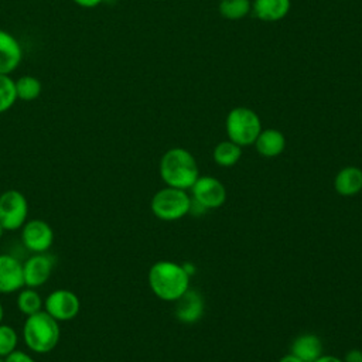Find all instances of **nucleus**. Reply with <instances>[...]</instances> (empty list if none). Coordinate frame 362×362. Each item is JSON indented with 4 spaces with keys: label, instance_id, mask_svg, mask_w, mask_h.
<instances>
[{
    "label": "nucleus",
    "instance_id": "39448f33",
    "mask_svg": "<svg viewBox=\"0 0 362 362\" xmlns=\"http://www.w3.org/2000/svg\"><path fill=\"white\" fill-rule=\"evenodd\" d=\"M191 195L185 189L164 187L158 189L150 202L153 215L160 221H178L189 214Z\"/></svg>",
    "mask_w": 362,
    "mask_h": 362
},
{
    "label": "nucleus",
    "instance_id": "20e7f679",
    "mask_svg": "<svg viewBox=\"0 0 362 362\" xmlns=\"http://www.w3.org/2000/svg\"><path fill=\"white\" fill-rule=\"evenodd\" d=\"M226 136L240 147L252 146L262 130V122L257 113L249 107H233L225 120Z\"/></svg>",
    "mask_w": 362,
    "mask_h": 362
},
{
    "label": "nucleus",
    "instance_id": "5701e85b",
    "mask_svg": "<svg viewBox=\"0 0 362 362\" xmlns=\"http://www.w3.org/2000/svg\"><path fill=\"white\" fill-rule=\"evenodd\" d=\"M17 344H18V337L14 328L0 322V356L4 358L13 351H16Z\"/></svg>",
    "mask_w": 362,
    "mask_h": 362
},
{
    "label": "nucleus",
    "instance_id": "2eb2a0df",
    "mask_svg": "<svg viewBox=\"0 0 362 362\" xmlns=\"http://www.w3.org/2000/svg\"><path fill=\"white\" fill-rule=\"evenodd\" d=\"M290 354L300 358L303 362H314L322 355V341L315 334H301L291 342Z\"/></svg>",
    "mask_w": 362,
    "mask_h": 362
},
{
    "label": "nucleus",
    "instance_id": "dca6fc26",
    "mask_svg": "<svg viewBox=\"0 0 362 362\" xmlns=\"http://www.w3.org/2000/svg\"><path fill=\"white\" fill-rule=\"evenodd\" d=\"M334 189L342 197H354L362 191V170L355 165L341 168L334 178Z\"/></svg>",
    "mask_w": 362,
    "mask_h": 362
},
{
    "label": "nucleus",
    "instance_id": "4be33fe9",
    "mask_svg": "<svg viewBox=\"0 0 362 362\" xmlns=\"http://www.w3.org/2000/svg\"><path fill=\"white\" fill-rule=\"evenodd\" d=\"M17 100L14 79L10 75L0 74V115L13 107Z\"/></svg>",
    "mask_w": 362,
    "mask_h": 362
},
{
    "label": "nucleus",
    "instance_id": "1a4fd4ad",
    "mask_svg": "<svg viewBox=\"0 0 362 362\" xmlns=\"http://www.w3.org/2000/svg\"><path fill=\"white\" fill-rule=\"evenodd\" d=\"M21 229V240L33 253H44L51 247L54 242V230L45 221H27Z\"/></svg>",
    "mask_w": 362,
    "mask_h": 362
},
{
    "label": "nucleus",
    "instance_id": "6e6552de",
    "mask_svg": "<svg viewBox=\"0 0 362 362\" xmlns=\"http://www.w3.org/2000/svg\"><path fill=\"white\" fill-rule=\"evenodd\" d=\"M79 297L66 288H58L48 294L44 303V311L57 321H69L79 314Z\"/></svg>",
    "mask_w": 362,
    "mask_h": 362
},
{
    "label": "nucleus",
    "instance_id": "a878e982",
    "mask_svg": "<svg viewBox=\"0 0 362 362\" xmlns=\"http://www.w3.org/2000/svg\"><path fill=\"white\" fill-rule=\"evenodd\" d=\"M72 1L82 8H95L103 3V0H72Z\"/></svg>",
    "mask_w": 362,
    "mask_h": 362
},
{
    "label": "nucleus",
    "instance_id": "423d86ee",
    "mask_svg": "<svg viewBox=\"0 0 362 362\" xmlns=\"http://www.w3.org/2000/svg\"><path fill=\"white\" fill-rule=\"evenodd\" d=\"M28 202L23 192L7 189L0 195V225L4 230H17L27 222Z\"/></svg>",
    "mask_w": 362,
    "mask_h": 362
},
{
    "label": "nucleus",
    "instance_id": "c85d7f7f",
    "mask_svg": "<svg viewBox=\"0 0 362 362\" xmlns=\"http://www.w3.org/2000/svg\"><path fill=\"white\" fill-rule=\"evenodd\" d=\"M3 315H4V311H3V305H1V303H0V322L3 321Z\"/></svg>",
    "mask_w": 362,
    "mask_h": 362
},
{
    "label": "nucleus",
    "instance_id": "ddd939ff",
    "mask_svg": "<svg viewBox=\"0 0 362 362\" xmlns=\"http://www.w3.org/2000/svg\"><path fill=\"white\" fill-rule=\"evenodd\" d=\"M23 47L8 31L0 28V74L10 75L23 61Z\"/></svg>",
    "mask_w": 362,
    "mask_h": 362
},
{
    "label": "nucleus",
    "instance_id": "b1692460",
    "mask_svg": "<svg viewBox=\"0 0 362 362\" xmlns=\"http://www.w3.org/2000/svg\"><path fill=\"white\" fill-rule=\"evenodd\" d=\"M4 362H35V361L28 354L16 349L11 354H8L7 356H4Z\"/></svg>",
    "mask_w": 362,
    "mask_h": 362
},
{
    "label": "nucleus",
    "instance_id": "f3484780",
    "mask_svg": "<svg viewBox=\"0 0 362 362\" xmlns=\"http://www.w3.org/2000/svg\"><path fill=\"white\" fill-rule=\"evenodd\" d=\"M290 7V0H255L252 3L255 16L264 23H273L284 18L288 14Z\"/></svg>",
    "mask_w": 362,
    "mask_h": 362
},
{
    "label": "nucleus",
    "instance_id": "7c9ffc66",
    "mask_svg": "<svg viewBox=\"0 0 362 362\" xmlns=\"http://www.w3.org/2000/svg\"><path fill=\"white\" fill-rule=\"evenodd\" d=\"M0 362H4V358H1V356H0Z\"/></svg>",
    "mask_w": 362,
    "mask_h": 362
},
{
    "label": "nucleus",
    "instance_id": "c756f323",
    "mask_svg": "<svg viewBox=\"0 0 362 362\" xmlns=\"http://www.w3.org/2000/svg\"><path fill=\"white\" fill-rule=\"evenodd\" d=\"M3 235H4V228L0 225V239L3 238Z\"/></svg>",
    "mask_w": 362,
    "mask_h": 362
},
{
    "label": "nucleus",
    "instance_id": "bb28decb",
    "mask_svg": "<svg viewBox=\"0 0 362 362\" xmlns=\"http://www.w3.org/2000/svg\"><path fill=\"white\" fill-rule=\"evenodd\" d=\"M314 362H344L342 358L339 356H334V355H321L318 359H315Z\"/></svg>",
    "mask_w": 362,
    "mask_h": 362
},
{
    "label": "nucleus",
    "instance_id": "a211bd4d",
    "mask_svg": "<svg viewBox=\"0 0 362 362\" xmlns=\"http://www.w3.org/2000/svg\"><path fill=\"white\" fill-rule=\"evenodd\" d=\"M242 157V147L233 141L223 140L219 141L214 151H212V158L215 161V164H218L219 167H233Z\"/></svg>",
    "mask_w": 362,
    "mask_h": 362
},
{
    "label": "nucleus",
    "instance_id": "f8f14e48",
    "mask_svg": "<svg viewBox=\"0 0 362 362\" xmlns=\"http://www.w3.org/2000/svg\"><path fill=\"white\" fill-rule=\"evenodd\" d=\"M24 287L23 263L11 255H0V293L8 294Z\"/></svg>",
    "mask_w": 362,
    "mask_h": 362
},
{
    "label": "nucleus",
    "instance_id": "aec40b11",
    "mask_svg": "<svg viewBox=\"0 0 362 362\" xmlns=\"http://www.w3.org/2000/svg\"><path fill=\"white\" fill-rule=\"evenodd\" d=\"M42 298L40 297V294L31 288V287H27V288H21L18 291V296H17V308L21 314L24 315H33L38 311L42 310Z\"/></svg>",
    "mask_w": 362,
    "mask_h": 362
},
{
    "label": "nucleus",
    "instance_id": "393cba45",
    "mask_svg": "<svg viewBox=\"0 0 362 362\" xmlns=\"http://www.w3.org/2000/svg\"><path fill=\"white\" fill-rule=\"evenodd\" d=\"M344 362H362V351L361 349H349L342 358Z\"/></svg>",
    "mask_w": 362,
    "mask_h": 362
},
{
    "label": "nucleus",
    "instance_id": "0eeeda50",
    "mask_svg": "<svg viewBox=\"0 0 362 362\" xmlns=\"http://www.w3.org/2000/svg\"><path fill=\"white\" fill-rule=\"evenodd\" d=\"M191 198L206 209H216L226 201L223 182L212 175H199L189 188Z\"/></svg>",
    "mask_w": 362,
    "mask_h": 362
},
{
    "label": "nucleus",
    "instance_id": "9d476101",
    "mask_svg": "<svg viewBox=\"0 0 362 362\" xmlns=\"http://www.w3.org/2000/svg\"><path fill=\"white\" fill-rule=\"evenodd\" d=\"M55 259L51 255L35 253L23 263L24 286L35 288L42 286L51 276Z\"/></svg>",
    "mask_w": 362,
    "mask_h": 362
},
{
    "label": "nucleus",
    "instance_id": "f03ea898",
    "mask_svg": "<svg viewBox=\"0 0 362 362\" xmlns=\"http://www.w3.org/2000/svg\"><path fill=\"white\" fill-rule=\"evenodd\" d=\"M158 173L167 187L188 191L199 177V167L187 148L173 147L161 156Z\"/></svg>",
    "mask_w": 362,
    "mask_h": 362
},
{
    "label": "nucleus",
    "instance_id": "412c9836",
    "mask_svg": "<svg viewBox=\"0 0 362 362\" xmlns=\"http://www.w3.org/2000/svg\"><path fill=\"white\" fill-rule=\"evenodd\" d=\"M219 14L226 20H240L252 10L250 0H221L218 6Z\"/></svg>",
    "mask_w": 362,
    "mask_h": 362
},
{
    "label": "nucleus",
    "instance_id": "9b49d317",
    "mask_svg": "<svg viewBox=\"0 0 362 362\" xmlns=\"http://www.w3.org/2000/svg\"><path fill=\"white\" fill-rule=\"evenodd\" d=\"M205 311V301L202 294L195 288H188L175 301V318L182 324L198 322Z\"/></svg>",
    "mask_w": 362,
    "mask_h": 362
},
{
    "label": "nucleus",
    "instance_id": "6ab92c4d",
    "mask_svg": "<svg viewBox=\"0 0 362 362\" xmlns=\"http://www.w3.org/2000/svg\"><path fill=\"white\" fill-rule=\"evenodd\" d=\"M16 85V93L17 99H21L24 102H30L37 99L41 95L42 83L38 78L33 75H23L18 79L14 81Z\"/></svg>",
    "mask_w": 362,
    "mask_h": 362
},
{
    "label": "nucleus",
    "instance_id": "7ed1b4c3",
    "mask_svg": "<svg viewBox=\"0 0 362 362\" xmlns=\"http://www.w3.org/2000/svg\"><path fill=\"white\" fill-rule=\"evenodd\" d=\"M23 338L33 352H51L59 341L58 321L44 310L28 315L23 325Z\"/></svg>",
    "mask_w": 362,
    "mask_h": 362
},
{
    "label": "nucleus",
    "instance_id": "4468645a",
    "mask_svg": "<svg viewBox=\"0 0 362 362\" xmlns=\"http://www.w3.org/2000/svg\"><path fill=\"white\" fill-rule=\"evenodd\" d=\"M253 144L262 157L274 158L284 151L286 137L277 129H262Z\"/></svg>",
    "mask_w": 362,
    "mask_h": 362
},
{
    "label": "nucleus",
    "instance_id": "cd10ccee",
    "mask_svg": "<svg viewBox=\"0 0 362 362\" xmlns=\"http://www.w3.org/2000/svg\"><path fill=\"white\" fill-rule=\"evenodd\" d=\"M279 362H303L300 358H297V356H294L293 354H286V355H283L280 359H279Z\"/></svg>",
    "mask_w": 362,
    "mask_h": 362
},
{
    "label": "nucleus",
    "instance_id": "f257e3e1",
    "mask_svg": "<svg viewBox=\"0 0 362 362\" xmlns=\"http://www.w3.org/2000/svg\"><path fill=\"white\" fill-rule=\"evenodd\" d=\"M189 277L184 264L173 260H158L148 269L147 281L157 298L175 303L189 288Z\"/></svg>",
    "mask_w": 362,
    "mask_h": 362
}]
</instances>
